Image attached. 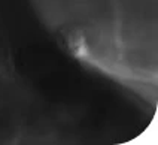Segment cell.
Returning a JSON list of instances; mask_svg holds the SVG:
<instances>
[{
  "instance_id": "1",
  "label": "cell",
  "mask_w": 158,
  "mask_h": 145,
  "mask_svg": "<svg viewBox=\"0 0 158 145\" xmlns=\"http://www.w3.org/2000/svg\"><path fill=\"white\" fill-rule=\"evenodd\" d=\"M10 55L5 46L0 45V75L10 73Z\"/></svg>"
}]
</instances>
